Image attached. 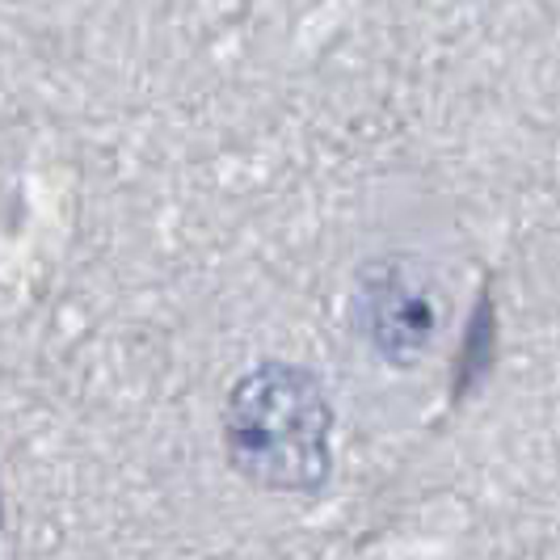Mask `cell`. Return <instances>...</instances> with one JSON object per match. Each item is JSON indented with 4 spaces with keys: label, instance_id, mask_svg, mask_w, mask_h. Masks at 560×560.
I'll return each mask as SVG.
<instances>
[{
    "label": "cell",
    "instance_id": "6da1fadb",
    "mask_svg": "<svg viewBox=\"0 0 560 560\" xmlns=\"http://www.w3.org/2000/svg\"><path fill=\"white\" fill-rule=\"evenodd\" d=\"M334 400L308 366L261 363L228 393L232 468L270 493H316L334 472Z\"/></svg>",
    "mask_w": 560,
    "mask_h": 560
},
{
    "label": "cell",
    "instance_id": "7a4b0ae2",
    "mask_svg": "<svg viewBox=\"0 0 560 560\" xmlns=\"http://www.w3.org/2000/svg\"><path fill=\"white\" fill-rule=\"evenodd\" d=\"M354 325L393 366H413L447 325V287L418 253L371 257L354 282Z\"/></svg>",
    "mask_w": 560,
    "mask_h": 560
}]
</instances>
